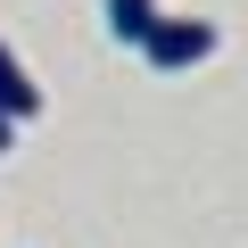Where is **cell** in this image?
Masks as SVG:
<instances>
[{
  "label": "cell",
  "mask_w": 248,
  "mask_h": 248,
  "mask_svg": "<svg viewBox=\"0 0 248 248\" xmlns=\"http://www.w3.org/2000/svg\"><path fill=\"white\" fill-rule=\"evenodd\" d=\"M141 58H149L157 75H190V66L215 58V25H207V17H166V9H157V25L141 33Z\"/></svg>",
  "instance_id": "6da1fadb"
},
{
  "label": "cell",
  "mask_w": 248,
  "mask_h": 248,
  "mask_svg": "<svg viewBox=\"0 0 248 248\" xmlns=\"http://www.w3.org/2000/svg\"><path fill=\"white\" fill-rule=\"evenodd\" d=\"M0 116H9V124H33V116H42V83L25 75V58H17L9 42H0Z\"/></svg>",
  "instance_id": "7a4b0ae2"
},
{
  "label": "cell",
  "mask_w": 248,
  "mask_h": 248,
  "mask_svg": "<svg viewBox=\"0 0 248 248\" xmlns=\"http://www.w3.org/2000/svg\"><path fill=\"white\" fill-rule=\"evenodd\" d=\"M149 25H157V0H108V33H116L124 50H141Z\"/></svg>",
  "instance_id": "3957f363"
},
{
  "label": "cell",
  "mask_w": 248,
  "mask_h": 248,
  "mask_svg": "<svg viewBox=\"0 0 248 248\" xmlns=\"http://www.w3.org/2000/svg\"><path fill=\"white\" fill-rule=\"evenodd\" d=\"M9 141H17V124H9V116H0V149H9Z\"/></svg>",
  "instance_id": "277c9868"
}]
</instances>
